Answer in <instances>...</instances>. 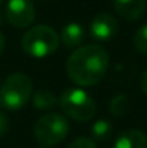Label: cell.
Wrapping results in <instances>:
<instances>
[{
  "label": "cell",
  "instance_id": "cell-2",
  "mask_svg": "<svg viewBox=\"0 0 147 148\" xmlns=\"http://www.w3.org/2000/svg\"><path fill=\"white\" fill-rule=\"evenodd\" d=\"M32 81L25 73H12L0 85V106L9 111L23 108L32 95Z\"/></svg>",
  "mask_w": 147,
  "mask_h": 148
},
{
  "label": "cell",
  "instance_id": "cell-8",
  "mask_svg": "<svg viewBox=\"0 0 147 148\" xmlns=\"http://www.w3.org/2000/svg\"><path fill=\"white\" fill-rule=\"evenodd\" d=\"M112 6L123 19L137 20L144 14L146 0H112Z\"/></svg>",
  "mask_w": 147,
  "mask_h": 148
},
{
  "label": "cell",
  "instance_id": "cell-3",
  "mask_svg": "<svg viewBox=\"0 0 147 148\" xmlns=\"http://www.w3.org/2000/svg\"><path fill=\"white\" fill-rule=\"evenodd\" d=\"M59 38L56 32L46 25H39L28 30L22 39V49L30 58H45L58 49Z\"/></svg>",
  "mask_w": 147,
  "mask_h": 148
},
{
  "label": "cell",
  "instance_id": "cell-15",
  "mask_svg": "<svg viewBox=\"0 0 147 148\" xmlns=\"http://www.w3.org/2000/svg\"><path fill=\"white\" fill-rule=\"evenodd\" d=\"M68 148H97L95 145V143L92 141V140H90V138H85V137H81V138H77V140H74Z\"/></svg>",
  "mask_w": 147,
  "mask_h": 148
},
{
  "label": "cell",
  "instance_id": "cell-1",
  "mask_svg": "<svg viewBox=\"0 0 147 148\" xmlns=\"http://www.w3.org/2000/svg\"><path fill=\"white\" fill-rule=\"evenodd\" d=\"M108 69V53L99 45L78 48L66 62V73L79 86H92L104 78Z\"/></svg>",
  "mask_w": 147,
  "mask_h": 148
},
{
  "label": "cell",
  "instance_id": "cell-14",
  "mask_svg": "<svg viewBox=\"0 0 147 148\" xmlns=\"http://www.w3.org/2000/svg\"><path fill=\"white\" fill-rule=\"evenodd\" d=\"M134 48L137 49V52L143 53V55H147V23L143 25L134 35Z\"/></svg>",
  "mask_w": 147,
  "mask_h": 148
},
{
  "label": "cell",
  "instance_id": "cell-16",
  "mask_svg": "<svg viewBox=\"0 0 147 148\" xmlns=\"http://www.w3.org/2000/svg\"><path fill=\"white\" fill-rule=\"evenodd\" d=\"M9 128H10L9 118H7V115L3 111H0V138H3L9 132Z\"/></svg>",
  "mask_w": 147,
  "mask_h": 148
},
{
  "label": "cell",
  "instance_id": "cell-9",
  "mask_svg": "<svg viewBox=\"0 0 147 148\" xmlns=\"http://www.w3.org/2000/svg\"><path fill=\"white\" fill-rule=\"evenodd\" d=\"M114 148H147V135L139 130H128L118 135Z\"/></svg>",
  "mask_w": 147,
  "mask_h": 148
},
{
  "label": "cell",
  "instance_id": "cell-19",
  "mask_svg": "<svg viewBox=\"0 0 147 148\" xmlns=\"http://www.w3.org/2000/svg\"><path fill=\"white\" fill-rule=\"evenodd\" d=\"M1 22H3V16H1V12H0V25H1Z\"/></svg>",
  "mask_w": 147,
  "mask_h": 148
},
{
  "label": "cell",
  "instance_id": "cell-11",
  "mask_svg": "<svg viewBox=\"0 0 147 148\" xmlns=\"http://www.w3.org/2000/svg\"><path fill=\"white\" fill-rule=\"evenodd\" d=\"M32 103L36 109L41 111H48L58 105V98L53 95V92L46 91V89H39L33 94L32 97Z\"/></svg>",
  "mask_w": 147,
  "mask_h": 148
},
{
  "label": "cell",
  "instance_id": "cell-20",
  "mask_svg": "<svg viewBox=\"0 0 147 148\" xmlns=\"http://www.w3.org/2000/svg\"><path fill=\"white\" fill-rule=\"evenodd\" d=\"M3 1H4V0H0V6H1V3H3Z\"/></svg>",
  "mask_w": 147,
  "mask_h": 148
},
{
  "label": "cell",
  "instance_id": "cell-17",
  "mask_svg": "<svg viewBox=\"0 0 147 148\" xmlns=\"http://www.w3.org/2000/svg\"><path fill=\"white\" fill-rule=\"evenodd\" d=\"M140 88H141V91L147 95V69L143 72V75H141V78H140Z\"/></svg>",
  "mask_w": 147,
  "mask_h": 148
},
{
  "label": "cell",
  "instance_id": "cell-12",
  "mask_svg": "<svg viewBox=\"0 0 147 148\" xmlns=\"http://www.w3.org/2000/svg\"><path fill=\"white\" fill-rule=\"evenodd\" d=\"M111 131H112V125H111V122L107 121V119H98V121L94 122V125H92V128H91L92 137H94L95 140H98V141L107 140V138L110 137Z\"/></svg>",
  "mask_w": 147,
  "mask_h": 148
},
{
  "label": "cell",
  "instance_id": "cell-10",
  "mask_svg": "<svg viewBox=\"0 0 147 148\" xmlns=\"http://www.w3.org/2000/svg\"><path fill=\"white\" fill-rule=\"evenodd\" d=\"M61 39L66 48H77L82 43L84 40V29L78 23H68L62 32H61Z\"/></svg>",
  "mask_w": 147,
  "mask_h": 148
},
{
  "label": "cell",
  "instance_id": "cell-18",
  "mask_svg": "<svg viewBox=\"0 0 147 148\" xmlns=\"http://www.w3.org/2000/svg\"><path fill=\"white\" fill-rule=\"evenodd\" d=\"M3 49H4V36H3V33L0 32V55L3 53Z\"/></svg>",
  "mask_w": 147,
  "mask_h": 148
},
{
  "label": "cell",
  "instance_id": "cell-5",
  "mask_svg": "<svg viewBox=\"0 0 147 148\" xmlns=\"http://www.w3.org/2000/svg\"><path fill=\"white\" fill-rule=\"evenodd\" d=\"M33 132L39 144L43 147H53L66 138L69 124L61 114H46L36 121Z\"/></svg>",
  "mask_w": 147,
  "mask_h": 148
},
{
  "label": "cell",
  "instance_id": "cell-4",
  "mask_svg": "<svg viewBox=\"0 0 147 148\" xmlns=\"http://www.w3.org/2000/svg\"><path fill=\"white\" fill-rule=\"evenodd\" d=\"M59 106L62 108L66 116L79 122L92 119L97 111L95 101L85 91L78 88L66 89L59 98Z\"/></svg>",
  "mask_w": 147,
  "mask_h": 148
},
{
  "label": "cell",
  "instance_id": "cell-6",
  "mask_svg": "<svg viewBox=\"0 0 147 148\" xmlns=\"http://www.w3.org/2000/svg\"><path fill=\"white\" fill-rule=\"evenodd\" d=\"M35 6L32 0H9L6 4V17L17 29H25L35 20Z\"/></svg>",
  "mask_w": 147,
  "mask_h": 148
},
{
  "label": "cell",
  "instance_id": "cell-7",
  "mask_svg": "<svg viewBox=\"0 0 147 148\" xmlns=\"http://www.w3.org/2000/svg\"><path fill=\"white\" fill-rule=\"evenodd\" d=\"M117 30H118L117 19L110 13H98L92 19L90 26V32L92 38L97 40H110L111 38L115 36Z\"/></svg>",
  "mask_w": 147,
  "mask_h": 148
},
{
  "label": "cell",
  "instance_id": "cell-21",
  "mask_svg": "<svg viewBox=\"0 0 147 148\" xmlns=\"http://www.w3.org/2000/svg\"><path fill=\"white\" fill-rule=\"evenodd\" d=\"M41 148H46V147H41Z\"/></svg>",
  "mask_w": 147,
  "mask_h": 148
},
{
  "label": "cell",
  "instance_id": "cell-13",
  "mask_svg": "<svg viewBox=\"0 0 147 148\" xmlns=\"http://www.w3.org/2000/svg\"><path fill=\"white\" fill-rule=\"evenodd\" d=\"M128 109V98L127 95L124 94H120L117 97L111 99V103H110V112L115 116H121L127 112Z\"/></svg>",
  "mask_w": 147,
  "mask_h": 148
}]
</instances>
